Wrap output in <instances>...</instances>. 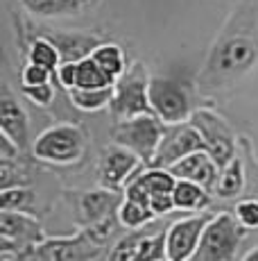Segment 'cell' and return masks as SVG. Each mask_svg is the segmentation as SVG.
<instances>
[{
	"instance_id": "cell-1",
	"label": "cell",
	"mask_w": 258,
	"mask_h": 261,
	"mask_svg": "<svg viewBox=\"0 0 258 261\" xmlns=\"http://www.w3.org/2000/svg\"><path fill=\"white\" fill-rule=\"evenodd\" d=\"M258 68V0H238L197 71L200 95H222Z\"/></svg>"
},
{
	"instance_id": "cell-2",
	"label": "cell",
	"mask_w": 258,
	"mask_h": 261,
	"mask_svg": "<svg viewBox=\"0 0 258 261\" xmlns=\"http://www.w3.org/2000/svg\"><path fill=\"white\" fill-rule=\"evenodd\" d=\"M150 80L152 75L147 73V68L141 62H134L127 73L113 84V100L109 105V112L116 123L152 114L150 95H147Z\"/></svg>"
},
{
	"instance_id": "cell-3",
	"label": "cell",
	"mask_w": 258,
	"mask_h": 261,
	"mask_svg": "<svg viewBox=\"0 0 258 261\" xmlns=\"http://www.w3.org/2000/svg\"><path fill=\"white\" fill-rule=\"evenodd\" d=\"M84 150H86V134L79 125L73 123L52 125L32 143V154L39 162L57 164V166L79 162Z\"/></svg>"
},
{
	"instance_id": "cell-4",
	"label": "cell",
	"mask_w": 258,
	"mask_h": 261,
	"mask_svg": "<svg viewBox=\"0 0 258 261\" xmlns=\"http://www.w3.org/2000/svg\"><path fill=\"white\" fill-rule=\"evenodd\" d=\"M147 95H150L152 114H154L163 125L188 123L190 116L195 114L190 89L183 82H177V80H172V77L152 75Z\"/></svg>"
},
{
	"instance_id": "cell-5",
	"label": "cell",
	"mask_w": 258,
	"mask_h": 261,
	"mask_svg": "<svg viewBox=\"0 0 258 261\" xmlns=\"http://www.w3.org/2000/svg\"><path fill=\"white\" fill-rule=\"evenodd\" d=\"M163 134H166V125L154 114H145V116H136L132 120L116 123L113 143L127 148L129 152H134L143 164H147L152 168L158 148H161Z\"/></svg>"
},
{
	"instance_id": "cell-6",
	"label": "cell",
	"mask_w": 258,
	"mask_h": 261,
	"mask_svg": "<svg viewBox=\"0 0 258 261\" xmlns=\"http://www.w3.org/2000/svg\"><path fill=\"white\" fill-rule=\"evenodd\" d=\"M245 227L231 214H217L208 220L190 261H233Z\"/></svg>"
},
{
	"instance_id": "cell-7",
	"label": "cell",
	"mask_w": 258,
	"mask_h": 261,
	"mask_svg": "<svg viewBox=\"0 0 258 261\" xmlns=\"http://www.w3.org/2000/svg\"><path fill=\"white\" fill-rule=\"evenodd\" d=\"M188 123L200 132L202 141H204L206 152L213 157V162L220 168H224L227 164H231L236 154V132L231 129V125L217 112L208 107L195 109V114L190 116Z\"/></svg>"
},
{
	"instance_id": "cell-8",
	"label": "cell",
	"mask_w": 258,
	"mask_h": 261,
	"mask_svg": "<svg viewBox=\"0 0 258 261\" xmlns=\"http://www.w3.org/2000/svg\"><path fill=\"white\" fill-rule=\"evenodd\" d=\"M143 162L127 148L113 143L102 148L100 162H98V182L102 189L109 191H125V187L141 173Z\"/></svg>"
},
{
	"instance_id": "cell-9",
	"label": "cell",
	"mask_w": 258,
	"mask_h": 261,
	"mask_svg": "<svg viewBox=\"0 0 258 261\" xmlns=\"http://www.w3.org/2000/svg\"><path fill=\"white\" fill-rule=\"evenodd\" d=\"M46 241L43 227L32 214L27 212H0V243L3 252L9 250H25L41 245Z\"/></svg>"
},
{
	"instance_id": "cell-10",
	"label": "cell",
	"mask_w": 258,
	"mask_h": 261,
	"mask_svg": "<svg viewBox=\"0 0 258 261\" xmlns=\"http://www.w3.org/2000/svg\"><path fill=\"white\" fill-rule=\"evenodd\" d=\"M211 218L213 216L195 214L175 220L166 232V261H190Z\"/></svg>"
},
{
	"instance_id": "cell-11",
	"label": "cell",
	"mask_w": 258,
	"mask_h": 261,
	"mask_svg": "<svg viewBox=\"0 0 258 261\" xmlns=\"http://www.w3.org/2000/svg\"><path fill=\"white\" fill-rule=\"evenodd\" d=\"M204 148L200 132L192 127L190 123L181 125H166V134H163L161 148L156 152V159L152 164V168H172L175 164H179L181 159H186L188 154L200 152Z\"/></svg>"
},
{
	"instance_id": "cell-12",
	"label": "cell",
	"mask_w": 258,
	"mask_h": 261,
	"mask_svg": "<svg viewBox=\"0 0 258 261\" xmlns=\"http://www.w3.org/2000/svg\"><path fill=\"white\" fill-rule=\"evenodd\" d=\"M175 187H177V179L170 170L147 168V170H141L136 177H132V182L125 187V198L136 200V202H143L150 207L152 200L172 193Z\"/></svg>"
},
{
	"instance_id": "cell-13",
	"label": "cell",
	"mask_w": 258,
	"mask_h": 261,
	"mask_svg": "<svg viewBox=\"0 0 258 261\" xmlns=\"http://www.w3.org/2000/svg\"><path fill=\"white\" fill-rule=\"evenodd\" d=\"M175 179H188V182H195L200 187H204L208 193L217 189V179H220V166L213 162V157L206 150L188 154L186 159H181L179 164H175L172 168H168Z\"/></svg>"
},
{
	"instance_id": "cell-14",
	"label": "cell",
	"mask_w": 258,
	"mask_h": 261,
	"mask_svg": "<svg viewBox=\"0 0 258 261\" xmlns=\"http://www.w3.org/2000/svg\"><path fill=\"white\" fill-rule=\"evenodd\" d=\"M0 132L12 139L21 150L27 148L29 143L27 114L7 87H3V93H0Z\"/></svg>"
},
{
	"instance_id": "cell-15",
	"label": "cell",
	"mask_w": 258,
	"mask_h": 261,
	"mask_svg": "<svg viewBox=\"0 0 258 261\" xmlns=\"http://www.w3.org/2000/svg\"><path fill=\"white\" fill-rule=\"evenodd\" d=\"M46 39L57 46L59 55H61V64L68 62H82V59L91 57L95 53V48L102 46V39L98 34H86V32H46L43 34Z\"/></svg>"
},
{
	"instance_id": "cell-16",
	"label": "cell",
	"mask_w": 258,
	"mask_h": 261,
	"mask_svg": "<svg viewBox=\"0 0 258 261\" xmlns=\"http://www.w3.org/2000/svg\"><path fill=\"white\" fill-rule=\"evenodd\" d=\"M104 243H98L86 232L75 239L52 241L48 248V257L52 261H98L102 257Z\"/></svg>"
},
{
	"instance_id": "cell-17",
	"label": "cell",
	"mask_w": 258,
	"mask_h": 261,
	"mask_svg": "<svg viewBox=\"0 0 258 261\" xmlns=\"http://www.w3.org/2000/svg\"><path fill=\"white\" fill-rule=\"evenodd\" d=\"M120 193L118 191H109V189H98V191H88L82 195L79 200V212L86 225H95L100 220L109 218L113 212H118L122 204Z\"/></svg>"
},
{
	"instance_id": "cell-18",
	"label": "cell",
	"mask_w": 258,
	"mask_h": 261,
	"mask_svg": "<svg viewBox=\"0 0 258 261\" xmlns=\"http://www.w3.org/2000/svg\"><path fill=\"white\" fill-rule=\"evenodd\" d=\"M172 200H175V209H181V212H204L211 204V193L195 182L177 179Z\"/></svg>"
},
{
	"instance_id": "cell-19",
	"label": "cell",
	"mask_w": 258,
	"mask_h": 261,
	"mask_svg": "<svg viewBox=\"0 0 258 261\" xmlns=\"http://www.w3.org/2000/svg\"><path fill=\"white\" fill-rule=\"evenodd\" d=\"M91 57H93V62H95L98 66H100L102 71L109 75V77H111L113 84H116L118 80L127 73V68H129L125 53H122V48L118 46V43L104 41L100 48H95V53H93Z\"/></svg>"
},
{
	"instance_id": "cell-20",
	"label": "cell",
	"mask_w": 258,
	"mask_h": 261,
	"mask_svg": "<svg viewBox=\"0 0 258 261\" xmlns=\"http://www.w3.org/2000/svg\"><path fill=\"white\" fill-rule=\"evenodd\" d=\"M21 5L37 18L75 16L82 9L79 0H21Z\"/></svg>"
},
{
	"instance_id": "cell-21",
	"label": "cell",
	"mask_w": 258,
	"mask_h": 261,
	"mask_svg": "<svg viewBox=\"0 0 258 261\" xmlns=\"http://www.w3.org/2000/svg\"><path fill=\"white\" fill-rule=\"evenodd\" d=\"M27 62L37 64V66L46 68L52 75L57 73V68L61 66V55H59L57 46L46 37H37L27 48Z\"/></svg>"
},
{
	"instance_id": "cell-22",
	"label": "cell",
	"mask_w": 258,
	"mask_h": 261,
	"mask_svg": "<svg viewBox=\"0 0 258 261\" xmlns=\"http://www.w3.org/2000/svg\"><path fill=\"white\" fill-rule=\"evenodd\" d=\"M73 107H77L79 112H100V109L109 107L113 100V87L104 89H75L68 93Z\"/></svg>"
},
{
	"instance_id": "cell-23",
	"label": "cell",
	"mask_w": 258,
	"mask_h": 261,
	"mask_svg": "<svg viewBox=\"0 0 258 261\" xmlns=\"http://www.w3.org/2000/svg\"><path fill=\"white\" fill-rule=\"evenodd\" d=\"M245 187V166L242 159L236 157L231 164L220 168V179H217V198H236Z\"/></svg>"
},
{
	"instance_id": "cell-24",
	"label": "cell",
	"mask_w": 258,
	"mask_h": 261,
	"mask_svg": "<svg viewBox=\"0 0 258 261\" xmlns=\"http://www.w3.org/2000/svg\"><path fill=\"white\" fill-rule=\"evenodd\" d=\"M122 198H125V195H122ZM116 216H118V223L127 229H138V227H143V225H147L150 220H154V212H152L147 204L129 200V198L122 200Z\"/></svg>"
},
{
	"instance_id": "cell-25",
	"label": "cell",
	"mask_w": 258,
	"mask_h": 261,
	"mask_svg": "<svg viewBox=\"0 0 258 261\" xmlns=\"http://www.w3.org/2000/svg\"><path fill=\"white\" fill-rule=\"evenodd\" d=\"M104 87H113L111 77L93 62V57L82 59V62H79L77 89H104Z\"/></svg>"
},
{
	"instance_id": "cell-26",
	"label": "cell",
	"mask_w": 258,
	"mask_h": 261,
	"mask_svg": "<svg viewBox=\"0 0 258 261\" xmlns=\"http://www.w3.org/2000/svg\"><path fill=\"white\" fill-rule=\"evenodd\" d=\"M32 202V191L25 187L0 191V209L3 212H23Z\"/></svg>"
},
{
	"instance_id": "cell-27",
	"label": "cell",
	"mask_w": 258,
	"mask_h": 261,
	"mask_svg": "<svg viewBox=\"0 0 258 261\" xmlns=\"http://www.w3.org/2000/svg\"><path fill=\"white\" fill-rule=\"evenodd\" d=\"M25 184V175L16 162H0V191L16 189Z\"/></svg>"
},
{
	"instance_id": "cell-28",
	"label": "cell",
	"mask_w": 258,
	"mask_h": 261,
	"mask_svg": "<svg viewBox=\"0 0 258 261\" xmlns=\"http://www.w3.org/2000/svg\"><path fill=\"white\" fill-rule=\"evenodd\" d=\"M236 220L245 229H258V200H240L236 204Z\"/></svg>"
},
{
	"instance_id": "cell-29",
	"label": "cell",
	"mask_w": 258,
	"mask_h": 261,
	"mask_svg": "<svg viewBox=\"0 0 258 261\" xmlns=\"http://www.w3.org/2000/svg\"><path fill=\"white\" fill-rule=\"evenodd\" d=\"M52 77L54 75L50 71H46V68H41V66H37V64H25L23 66V71H21V87L23 89H27V87H41V84H48V82H52Z\"/></svg>"
},
{
	"instance_id": "cell-30",
	"label": "cell",
	"mask_w": 258,
	"mask_h": 261,
	"mask_svg": "<svg viewBox=\"0 0 258 261\" xmlns=\"http://www.w3.org/2000/svg\"><path fill=\"white\" fill-rule=\"evenodd\" d=\"M54 77H57V82L61 84L68 93L75 91V89H77V80H79V62L61 64V66L57 68V73H54Z\"/></svg>"
},
{
	"instance_id": "cell-31",
	"label": "cell",
	"mask_w": 258,
	"mask_h": 261,
	"mask_svg": "<svg viewBox=\"0 0 258 261\" xmlns=\"http://www.w3.org/2000/svg\"><path fill=\"white\" fill-rule=\"evenodd\" d=\"M23 93H25L34 105H39V107H50L52 100H54V87H52V82L41 84V87H27V89H23Z\"/></svg>"
},
{
	"instance_id": "cell-32",
	"label": "cell",
	"mask_w": 258,
	"mask_h": 261,
	"mask_svg": "<svg viewBox=\"0 0 258 261\" xmlns=\"http://www.w3.org/2000/svg\"><path fill=\"white\" fill-rule=\"evenodd\" d=\"M21 152H23V150L18 148L12 139L5 137V134L0 132V162H16Z\"/></svg>"
},
{
	"instance_id": "cell-33",
	"label": "cell",
	"mask_w": 258,
	"mask_h": 261,
	"mask_svg": "<svg viewBox=\"0 0 258 261\" xmlns=\"http://www.w3.org/2000/svg\"><path fill=\"white\" fill-rule=\"evenodd\" d=\"M242 261H258V248H254L251 252H247V257Z\"/></svg>"
},
{
	"instance_id": "cell-34",
	"label": "cell",
	"mask_w": 258,
	"mask_h": 261,
	"mask_svg": "<svg viewBox=\"0 0 258 261\" xmlns=\"http://www.w3.org/2000/svg\"><path fill=\"white\" fill-rule=\"evenodd\" d=\"M3 261H12V259H9V254H5V259Z\"/></svg>"
},
{
	"instance_id": "cell-35",
	"label": "cell",
	"mask_w": 258,
	"mask_h": 261,
	"mask_svg": "<svg viewBox=\"0 0 258 261\" xmlns=\"http://www.w3.org/2000/svg\"><path fill=\"white\" fill-rule=\"evenodd\" d=\"M79 3H82V0H79Z\"/></svg>"
}]
</instances>
